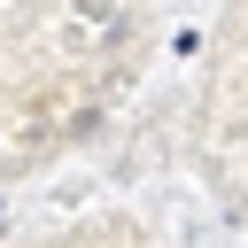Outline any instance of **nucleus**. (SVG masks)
<instances>
[]
</instances>
